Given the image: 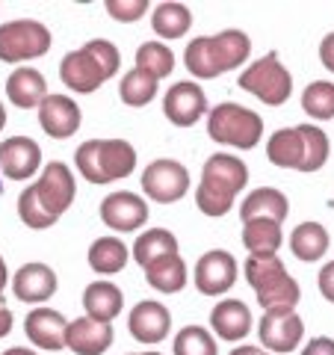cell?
Masks as SVG:
<instances>
[{
    "label": "cell",
    "mask_w": 334,
    "mask_h": 355,
    "mask_svg": "<svg viewBox=\"0 0 334 355\" xmlns=\"http://www.w3.org/2000/svg\"><path fill=\"white\" fill-rule=\"evenodd\" d=\"M83 308H86V317L101 320V323H113L121 314V308H125V293H121L118 284L107 279L92 282L83 291Z\"/></svg>",
    "instance_id": "cell-25"
},
{
    "label": "cell",
    "mask_w": 334,
    "mask_h": 355,
    "mask_svg": "<svg viewBox=\"0 0 334 355\" xmlns=\"http://www.w3.org/2000/svg\"><path fill=\"white\" fill-rule=\"evenodd\" d=\"M128 329H130L133 340L160 343L172 331V314H169V308H166L163 302H157V299H146V302H137L130 308Z\"/></svg>",
    "instance_id": "cell-18"
},
{
    "label": "cell",
    "mask_w": 334,
    "mask_h": 355,
    "mask_svg": "<svg viewBox=\"0 0 334 355\" xmlns=\"http://www.w3.org/2000/svg\"><path fill=\"white\" fill-rule=\"evenodd\" d=\"M319 62H322V69H328L334 74V30L328 36H322L319 42Z\"/></svg>",
    "instance_id": "cell-39"
},
{
    "label": "cell",
    "mask_w": 334,
    "mask_h": 355,
    "mask_svg": "<svg viewBox=\"0 0 334 355\" xmlns=\"http://www.w3.org/2000/svg\"><path fill=\"white\" fill-rule=\"evenodd\" d=\"M284 231L281 222L275 219H249L243 222V246L249 249L252 258H270L281 249Z\"/></svg>",
    "instance_id": "cell-26"
},
{
    "label": "cell",
    "mask_w": 334,
    "mask_h": 355,
    "mask_svg": "<svg viewBox=\"0 0 334 355\" xmlns=\"http://www.w3.org/2000/svg\"><path fill=\"white\" fill-rule=\"evenodd\" d=\"M42 169V148L33 137H9L0 142V172L9 181H27Z\"/></svg>",
    "instance_id": "cell-17"
},
{
    "label": "cell",
    "mask_w": 334,
    "mask_h": 355,
    "mask_svg": "<svg viewBox=\"0 0 334 355\" xmlns=\"http://www.w3.org/2000/svg\"><path fill=\"white\" fill-rule=\"evenodd\" d=\"M237 83L243 92L261 98V104H266V107H281L290 101V95H293V74L284 69V62L278 60L275 51H270L261 60H254L249 69H243Z\"/></svg>",
    "instance_id": "cell-9"
},
{
    "label": "cell",
    "mask_w": 334,
    "mask_h": 355,
    "mask_svg": "<svg viewBox=\"0 0 334 355\" xmlns=\"http://www.w3.org/2000/svg\"><path fill=\"white\" fill-rule=\"evenodd\" d=\"M263 349L261 347H252V343H243V347H237V349H231L228 355H261Z\"/></svg>",
    "instance_id": "cell-41"
},
{
    "label": "cell",
    "mask_w": 334,
    "mask_h": 355,
    "mask_svg": "<svg viewBox=\"0 0 334 355\" xmlns=\"http://www.w3.org/2000/svg\"><path fill=\"white\" fill-rule=\"evenodd\" d=\"M261 347L270 352H293L305 338V323L293 308H272L261 317Z\"/></svg>",
    "instance_id": "cell-12"
},
{
    "label": "cell",
    "mask_w": 334,
    "mask_h": 355,
    "mask_svg": "<svg viewBox=\"0 0 334 355\" xmlns=\"http://www.w3.org/2000/svg\"><path fill=\"white\" fill-rule=\"evenodd\" d=\"M287 214H290V198H287L281 190H275V187H258V190H252L240 205V219L243 222H249V219L284 222Z\"/></svg>",
    "instance_id": "cell-24"
},
{
    "label": "cell",
    "mask_w": 334,
    "mask_h": 355,
    "mask_svg": "<svg viewBox=\"0 0 334 355\" xmlns=\"http://www.w3.org/2000/svg\"><path fill=\"white\" fill-rule=\"evenodd\" d=\"M39 110V125L51 139H71L83 125V110L69 95H44Z\"/></svg>",
    "instance_id": "cell-16"
},
{
    "label": "cell",
    "mask_w": 334,
    "mask_h": 355,
    "mask_svg": "<svg viewBox=\"0 0 334 355\" xmlns=\"http://www.w3.org/2000/svg\"><path fill=\"white\" fill-rule=\"evenodd\" d=\"M89 266L101 275H116L128 266L130 261V249L121 243L118 237H98L92 246H89V254H86Z\"/></svg>",
    "instance_id": "cell-29"
},
{
    "label": "cell",
    "mask_w": 334,
    "mask_h": 355,
    "mask_svg": "<svg viewBox=\"0 0 334 355\" xmlns=\"http://www.w3.org/2000/svg\"><path fill=\"white\" fill-rule=\"evenodd\" d=\"M74 196L77 181L71 175V166L62 160H51L36 181L24 187V193L18 196V216L33 231L53 228L60 216L74 205Z\"/></svg>",
    "instance_id": "cell-1"
},
{
    "label": "cell",
    "mask_w": 334,
    "mask_h": 355,
    "mask_svg": "<svg viewBox=\"0 0 334 355\" xmlns=\"http://www.w3.org/2000/svg\"><path fill=\"white\" fill-rule=\"evenodd\" d=\"M9 331H12V311H9V305L0 299V340H3Z\"/></svg>",
    "instance_id": "cell-40"
},
{
    "label": "cell",
    "mask_w": 334,
    "mask_h": 355,
    "mask_svg": "<svg viewBox=\"0 0 334 355\" xmlns=\"http://www.w3.org/2000/svg\"><path fill=\"white\" fill-rule=\"evenodd\" d=\"M302 355H334V338H326V335L310 338V340L305 343Z\"/></svg>",
    "instance_id": "cell-38"
},
{
    "label": "cell",
    "mask_w": 334,
    "mask_h": 355,
    "mask_svg": "<svg viewBox=\"0 0 334 355\" xmlns=\"http://www.w3.org/2000/svg\"><path fill=\"white\" fill-rule=\"evenodd\" d=\"M48 95V83H44V74L33 65H21L12 74L6 77V98L21 110H33L44 101Z\"/></svg>",
    "instance_id": "cell-23"
},
{
    "label": "cell",
    "mask_w": 334,
    "mask_h": 355,
    "mask_svg": "<svg viewBox=\"0 0 334 355\" xmlns=\"http://www.w3.org/2000/svg\"><path fill=\"white\" fill-rule=\"evenodd\" d=\"M207 137L219 146H231L240 151H252L263 137V119L261 113L243 107V104H216L207 110Z\"/></svg>",
    "instance_id": "cell-8"
},
{
    "label": "cell",
    "mask_w": 334,
    "mask_h": 355,
    "mask_svg": "<svg viewBox=\"0 0 334 355\" xmlns=\"http://www.w3.org/2000/svg\"><path fill=\"white\" fill-rule=\"evenodd\" d=\"M53 36L48 24H42L36 18H15L0 24V62H27L39 60L51 51Z\"/></svg>",
    "instance_id": "cell-10"
},
{
    "label": "cell",
    "mask_w": 334,
    "mask_h": 355,
    "mask_svg": "<svg viewBox=\"0 0 334 355\" xmlns=\"http://www.w3.org/2000/svg\"><path fill=\"white\" fill-rule=\"evenodd\" d=\"M186 261L177 254H166V258L154 261L146 266V282L154 287L157 293H181L186 287Z\"/></svg>",
    "instance_id": "cell-27"
},
{
    "label": "cell",
    "mask_w": 334,
    "mask_h": 355,
    "mask_svg": "<svg viewBox=\"0 0 334 355\" xmlns=\"http://www.w3.org/2000/svg\"><path fill=\"white\" fill-rule=\"evenodd\" d=\"M302 110L317 121L334 119V83H328V80L308 83L302 92Z\"/></svg>",
    "instance_id": "cell-34"
},
{
    "label": "cell",
    "mask_w": 334,
    "mask_h": 355,
    "mask_svg": "<svg viewBox=\"0 0 334 355\" xmlns=\"http://www.w3.org/2000/svg\"><path fill=\"white\" fill-rule=\"evenodd\" d=\"M74 166L89 184H113L137 172V148L128 139H86L74 151Z\"/></svg>",
    "instance_id": "cell-6"
},
{
    "label": "cell",
    "mask_w": 334,
    "mask_h": 355,
    "mask_svg": "<svg viewBox=\"0 0 334 355\" xmlns=\"http://www.w3.org/2000/svg\"><path fill=\"white\" fill-rule=\"evenodd\" d=\"M107 12L109 18L121 21V24H130V21H139L148 12V0H107Z\"/></svg>",
    "instance_id": "cell-36"
},
{
    "label": "cell",
    "mask_w": 334,
    "mask_h": 355,
    "mask_svg": "<svg viewBox=\"0 0 334 355\" xmlns=\"http://www.w3.org/2000/svg\"><path fill=\"white\" fill-rule=\"evenodd\" d=\"M9 282V270H6V261H3V254H0V299H3V287Z\"/></svg>",
    "instance_id": "cell-42"
},
{
    "label": "cell",
    "mask_w": 334,
    "mask_h": 355,
    "mask_svg": "<svg viewBox=\"0 0 334 355\" xmlns=\"http://www.w3.org/2000/svg\"><path fill=\"white\" fill-rule=\"evenodd\" d=\"M0 355H36V352L27 349V347H9V349H3Z\"/></svg>",
    "instance_id": "cell-43"
},
{
    "label": "cell",
    "mask_w": 334,
    "mask_h": 355,
    "mask_svg": "<svg viewBox=\"0 0 334 355\" xmlns=\"http://www.w3.org/2000/svg\"><path fill=\"white\" fill-rule=\"evenodd\" d=\"M210 329L216 331L219 340L237 343L252 331V311L240 299H219L210 311Z\"/></svg>",
    "instance_id": "cell-22"
},
{
    "label": "cell",
    "mask_w": 334,
    "mask_h": 355,
    "mask_svg": "<svg viewBox=\"0 0 334 355\" xmlns=\"http://www.w3.org/2000/svg\"><path fill=\"white\" fill-rule=\"evenodd\" d=\"M207 95L204 89L193 80L172 83L166 89L163 98V116L172 121L175 128H193L195 121H202L207 116Z\"/></svg>",
    "instance_id": "cell-14"
},
{
    "label": "cell",
    "mask_w": 334,
    "mask_h": 355,
    "mask_svg": "<svg viewBox=\"0 0 334 355\" xmlns=\"http://www.w3.org/2000/svg\"><path fill=\"white\" fill-rule=\"evenodd\" d=\"M133 69L151 74L154 80L160 77H169L175 71V53L166 48L163 42H142L137 48V65Z\"/></svg>",
    "instance_id": "cell-33"
},
{
    "label": "cell",
    "mask_w": 334,
    "mask_h": 355,
    "mask_svg": "<svg viewBox=\"0 0 334 355\" xmlns=\"http://www.w3.org/2000/svg\"><path fill=\"white\" fill-rule=\"evenodd\" d=\"M3 128H6V107L0 104V130H3Z\"/></svg>",
    "instance_id": "cell-44"
},
{
    "label": "cell",
    "mask_w": 334,
    "mask_h": 355,
    "mask_svg": "<svg viewBox=\"0 0 334 355\" xmlns=\"http://www.w3.org/2000/svg\"><path fill=\"white\" fill-rule=\"evenodd\" d=\"M193 27V12L189 6L177 3V0H166V3H157L151 12V30L157 33L160 39H181Z\"/></svg>",
    "instance_id": "cell-28"
},
{
    "label": "cell",
    "mask_w": 334,
    "mask_h": 355,
    "mask_svg": "<svg viewBox=\"0 0 334 355\" xmlns=\"http://www.w3.org/2000/svg\"><path fill=\"white\" fill-rule=\"evenodd\" d=\"M157 89L160 86L151 74L130 69L118 83V98H121V104H128V107H146L157 98Z\"/></svg>",
    "instance_id": "cell-32"
},
{
    "label": "cell",
    "mask_w": 334,
    "mask_h": 355,
    "mask_svg": "<svg viewBox=\"0 0 334 355\" xmlns=\"http://www.w3.org/2000/svg\"><path fill=\"white\" fill-rule=\"evenodd\" d=\"M243 272H246V282L252 284V291L258 293V302L263 311L272 308H293L302 299V287L287 272L284 261L278 254H270V258H246L243 263Z\"/></svg>",
    "instance_id": "cell-7"
},
{
    "label": "cell",
    "mask_w": 334,
    "mask_h": 355,
    "mask_svg": "<svg viewBox=\"0 0 334 355\" xmlns=\"http://www.w3.org/2000/svg\"><path fill=\"white\" fill-rule=\"evenodd\" d=\"M328 137L317 125H296L275 130L266 142V157L278 169L293 172H319L328 160Z\"/></svg>",
    "instance_id": "cell-4"
},
{
    "label": "cell",
    "mask_w": 334,
    "mask_h": 355,
    "mask_svg": "<svg viewBox=\"0 0 334 355\" xmlns=\"http://www.w3.org/2000/svg\"><path fill=\"white\" fill-rule=\"evenodd\" d=\"M175 355H219L216 338L204 326H184L175 335Z\"/></svg>",
    "instance_id": "cell-35"
},
{
    "label": "cell",
    "mask_w": 334,
    "mask_h": 355,
    "mask_svg": "<svg viewBox=\"0 0 334 355\" xmlns=\"http://www.w3.org/2000/svg\"><path fill=\"white\" fill-rule=\"evenodd\" d=\"M261 355H272V352H261Z\"/></svg>",
    "instance_id": "cell-46"
},
{
    "label": "cell",
    "mask_w": 334,
    "mask_h": 355,
    "mask_svg": "<svg viewBox=\"0 0 334 355\" xmlns=\"http://www.w3.org/2000/svg\"><path fill=\"white\" fill-rule=\"evenodd\" d=\"M317 284H319V293L334 305V261L322 263V270H319V275H317Z\"/></svg>",
    "instance_id": "cell-37"
},
{
    "label": "cell",
    "mask_w": 334,
    "mask_h": 355,
    "mask_svg": "<svg viewBox=\"0 0 334 355\" xmlns=\"http://www.w3.org/2000/svg\"><path fill=\"white\" fill-rule=\"evenodd\" d=\"M328 246H331V237H328L326 225H319V222H302V225H296L293 234H290V249H293L296 258L305 261V263L319 261L322 254L328 252Z\"/></svg>",
    "instance_id": "cell-30"
},
{
    "label": "cell",
    "mask_w": 334,
    "mask_h": 355,
    "mask_svg": "<svg viewBox=\"0 0 334 355\" xmlns=\"http://www.w3.org/2000/svg\"><path fill=\"white\" fill-rule=\"evenodd\" d=\"M195 291L204 296H225L237 284V258L225 249H210L195 263Z\"/></svg>",
    "instance_id": "cell-13"
},
{
    "label": "cell",
    "mask_w": 334,
    "mask_h": 355,
    "mask_svg": "<svg viewBox=\"0 0 334 355\" xmlns=\"http://www.w3.org/2000/svg\"><path fill=\"white\" fill-rule=\"evenodd\" d=\"M142 193H146L151 202L157 205H175L189 193V169L181 160H151L146 169H142Z\"/></svg>",
    "instance_id": "cell-11"
},
{
    "label": "cell",
    "mask_w": 334,
    "mask_h": 355,
    "mask_svg": "<svg viewBox=\"0 0 334 355\" xmlns=\"http://www.w3.org/2000/svg\"><path fill=\"white\" fill-rule=\"evenodd\" d=\"M252 57V39L243 30H222L216 36L189 39L184 51L186 71L198 80H213V77L240 69Z\"/></svg>",
    "instance_id": "cell-3"
},
{
    "label": "cell",
    "mask_w": 334,
    "mask_h": 355,
    "mask_svg": "<svg viewBox=\"0 0 334 355\" xmlns=\"http://www.w3.org/2000/svg\"><path fill=\"white\" fill-rule=\"evenodd\" d=\"M130 252H133V261L146 270L148 263L166 258V254H177V237L169 228H148L137 237Z\"/></svg>",
    "instance_id": "cell-31"
},
{
    "label": "cell",
    "mask_w": 334,
    "mask_h": 355,
    "mask_svg": "<svg viewBox=\"0 0 334 355\" xmlns=\"http://www.w3.org/2000/svg\"><path fill=\"white\" fill-rule=\"evenodd\" d=\"M113 323H101L92 317L71 320L65 329V347L77 355H104L113 347Z\"/></svg>",
    "instance_id": "cell-21"
},
{
    "label": "cell",
    "mask_w": 334,
    "mask_h": 355,
    "mask_svg": "<svg viewBox=\"0 0 334 355\" xmlns=\"http://www.w3.org/2000/svg\"><path fill=\"white\" fill-rule=\"evenodd\" d=\"M98 214H101V222L107 228L118 231V234H130L148 222V202H142V196L130 190H118L104 198Z\"/></svg>",
    "instance_id": "cell-15"
},
{
    "label": "cell",
    "mask_w": 334,
    "mask_h": 355,
    "mask_svg": "<svg viewBox=\"0 0 334 355\" xmlns=\"http://www.w3.org/2000/svg\"><path fill=\"white\" fill-rule=\"evenodd\" d=\"M60 279L57 272L51 270L48 263H21L15 279H12V293L18 302H30V305H39V302H48V299L57 293Z\"/></svg>",
    "instance_id": "cell-19"
},
{
    "label": "cell",
    "mask_w": 334,
    "mask_h": 355,
    "mask_svg": "<svg viewBox=\"0 0 334 355\" xmlns=\"http://www.w3.org/2000/svg\"><path fill=\"white\" fill-rule=\"evenodd\" d=\"M249 166L234 154H213L202 166V181L195 187V207L204 216L219 219L234 210V198L246 190Z\"/></svg>",
    "instance_id": "cell-2"
},
{
    "label": "cell",
    "mask_w": 334,
    "mask_h": 355,
    "mask_svg": "<svg viewBox=\"0 0 334 355\" xmlns=\"http://www.w3.org/2000/svg\"><path fill=\"white\" fill-rule=\"evenodd\" d=\"M65 329H69V320L60 311L44 308V305L33 308L24 317V335L39 349H51V352L65 349Z\"/></svg>",
    "instance_id": "cell-20"
},
{
    "label": "cell",
    "mask_w": 334,
    "mask_h": 355,
    "mask_svg": "<svg viewBox=\"0 0 334 355\" xmlns=\"http://www.w3.org/2000/svg\"><path fill=\"white\" fill-rule=\"evenodd\" d=\"M121 53L109 39H92L80 51H69L60 62V80L77 95L98 92L118 71Z\"/></svg>",
    "instance_id": "cell-5"
},
{
    "label": "cell",
    "mask_w": 334,
    "mask_h": 355,
    "mask_svg": "<svg viewBox=\"0 0 334 355\" xmlns=\"http://www.w3.org/2000/svg\"><path fill=\"white\" fill-rule=\"evenodd\" d=\"M128 355H163V352H154V349H148V352H128Z\"/></svg>",
    "instance_id": "cell-45"
}]
</instances>
